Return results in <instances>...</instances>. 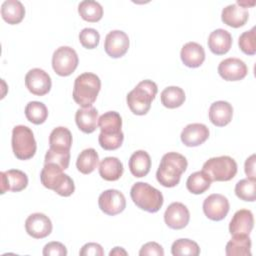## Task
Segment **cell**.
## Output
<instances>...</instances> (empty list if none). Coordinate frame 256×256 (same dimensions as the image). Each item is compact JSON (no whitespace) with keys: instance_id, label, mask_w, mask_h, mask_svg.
<instances>
[{"instance_id":"6da1fadb","label":"cell","mask_w":256,"mask_h":256,"mask_svg":"<svg viewBox=\"0 0 256 256\" xmlns=\"http://www.w3.org/2000/svg\"><path fill=\"white\" fill-rule=\"evenodd\" d=\"M188 166L187 159L177 152H168L161 158L156 171L157 181L164 187H175L180 182L181 175Z\"/></svg>"},{"instance_id":"7a4b0ae2","label":"cell","mask_w":256,"mask_h":256,"mask_svg":"<svg viewBox=\"0 0 256 256\" xmlns=\"http://www.w3.org/2000/svg\"><path fill=\"white\" fill-rule=\"evenodd\" d=\"M40 180L44 187L63 197H68L75 191L73 179L63 173V169L55 163H45L40 173Z\"/></svg>"},{"instance_id":"3957f363","label":"cell","mask_w":256,"mask_h":256,"mask_svg":"<svg viewBox=\"0 0 256 256\" xmlns=\"http://www.w3.org/2000/svg\"><path fill=\"white\" fill-rule=\"evenodd\" d=\"M101 89L100 78L91 72H85L76 77L73 87V99L82 108L90 107L96 101Z\"/></svg>"},{"instance_id":"277c9868","label":"cell","mask_w":256,"mask_h":256,"mask_svg":"<svg viewBox=\"0 0 256 256\" xmlns=\"http://www.w3.org/2000/svg\"><path fill=\"white\" fill-rule=\"evenodd\" d=\"M158 92V87L152 80H143L131 90L126 97L127 105L135 115H145L151 108V103Z\"/></svg>"},{"instance_id":"5b68a950","label":"cell","mask_w":256,"mask_h":256,"mask_svg":"<svg viewBox=\"0 0 256 256\" xmlns=\"http://www.w3.org/2000/svg\"><path fill=\"white\" fill-rule=\"evenodd\" d=\"M130 196L138 208L149 213L159 211L164 202L162 193L145 182H136L131 187Z\"/></svg>"},{"instance_id":"8992f818","label":"cell","mask_w":256,"mask_h":256,"mask_svg":"<svg viewBox=\"0 0 256 256\" xmlns=\"http://www.w3.org/2000/svg\"><path fill=\"white\" fill-rule=\"evenodd\" d=\"M12 150L19 160L32 158L37 150V144L32 130L25 125H17L12 130Z\"/></svg>"},{"instance_id":"52a82bcc","label":"cell","mask_w":256,"mask_h":256,"mask_svg":"<svg viewBox=\"0 0 256 256\" xmlns=\"http://www.w3.org/2000/svg\"><path fill=\"white\" fill-rule=\"evenodd\" d=\"M202 171L211 181H229L237 173V163L226 155L212 157L203 164Z\"/></svg>"},{"instance_id":"ba28073f","label":"cell","mask_w":256,"mask_h":256,"mask_svg":"<svg viewBox=\"0 0 256 256\" xmlns=\"http://www.w3.org/2000/svg\"><path fill=\"white\" fill-rule=\"evenodd\" d=\"M78 55L76 51L69 46L57 48L52 56V68L59 76L71 75L78 66Z\"/></svg>"},{"instance_id":"9c48e42d","label":"cell","mask_w":256,"mask_h":256,"mask_svg":"<svg viewBox=\"0 0 256 256\" xmlns=\"http://www.w3.org/2000/svg\"><path fill=\"white\" fill-rule=\"evenodd\" d=\"M98 205L103 213L109 216H114L124 211L126 207V199L123 193L119 190L108 189L99 195Z\"/></svg>"},{"instance_id":"30bf717a","label":"cell","mask_w":256,"mask_h":256,"mask_svg":"<svg viewBox=\"0 0 256 256\" xmlns=\"http://www.w3.org/2000/svg\"><path fill=\"white\" fill-rule=\"evenodd\" d=\"M25 86L30 93L36 96H44L51 89V77L43 69L33 68L25 76Z\"/></svg>"},{"instance_id":"8fae6325","label":"cell","mask_w":256,"mask_h":256,"mask_svg":"<svg viewBox=\"0 0 256 256\" xmlns=\"http://www.w3.org/2000/svg\"><path fill=\"white\" fill-rule=\"evenodd\" d=\"M230 209L228 199L218 193H214L205 198L203 202V212L205 216L213 221L223 220Z\"/></svg>"},{"instance_id":"7c38bea8","label":"cell","mask_w":256,"mask_h":256,"mask_svg":"<svg viewBox=\"0 0 256 256\" xmlns=\"http://www.w3.org/2000/svg\"><path fill=\"white\" fill-rule=\"evenodd\" d=\"M129 48V37L121 30H112L104 42V50L112 58H120L126 54Z\"/></svg>"},{"instance_id":"4fadbf2b","label":"cell","mask_w":256,"mask_h":256,"mask_svg":"<svg viewBox=\"0 0 256 256\" xmlns=\"http://www.w3.org/2000/svg\"><path fill=\"white\" fill-rule=\"evenodd\" d=\"M248 68L239 58H226L218 65L219 75L226 81H239L246 77Z\"/></svg>"},{"instance_id":"5bb4252c","label":"cell","mask_w":256,"mask_h":256,"mask_svg":"<svg viewBox=\"0 0 256 256\" xmlns=\"http://www.w3.org/2000/svg\"><path fill=\"white\" fill-rule=\"evenodd\" d=\"M25 229L28 235L35 239H42L52 232V222L43 213H33L25 221Z\"/></svg>"},{"instance_id":"9a60e30c","label":"cell","mask_w":256,"mask_h":256,"mask_svg":"<svg viewBox=\"0 0 256 256\" xmlns=\"http://www.w3.org/2000/svg\"><path fill=\"white\" fill-rule=\"evenodd\" d=\"M190 220L188 208L181 202L171 203L164 213V221L166 225L175 230L183 229L187 226Z\"/></svg>"},{"instance_id":"2e32d148","label":"cell","mask_w":256,"mask_h":256,"mask_svg":"<svg viewBox=\"0 0 256 256\" xmlns=\"http://www.w3.org/2000/svg\"><path fill=\"white\" fill-rule=\"evenodd\" d=\"M1 177V194L6 191L20 192L28 185L27 175L18 169H10L0 173Z\"/></svg>"},{"instance_id":"e0dca14e","label":"cell","mask_w":256,"mask_h":256,"mask_svg":"<svg viewBox=\"0 0 256 256\" xmlns=\"http://www.w3.org/2000/svg\"><path fill=\"white\" fill-rule=\"evenodd\" d=\"M209 137V129L202 123H191L183 128L180 138L184 145L196 147L203 144Z\"/></svg>"},{"instance_id":"ac0fdd59","label":"cell","mask_w":256,"mask_h":256,"mask_svg":"<svg viewBox=\"0 0 256 256\" xmlns=\"http://www.w3.org/2000/svg\"><path fill=\"white\" fill-rule=\"evenodd\" d=\"M253 227L252 212L248 209H240L235 212L229 223V232L231 235H249Z\"/></svg>"},{"instance_id":"d6986e66","label":"cell","mask_w":256,"mask_h":256,"mask_svg":"<svg viewBox=\"0 0 256 256\" xmlns=\"http://www.w3.org/2000/svg\"><path fill=\"white\" fill-rule=\"evenodd\" d=\"M233 117V107L227 101H216L209 108V120L217 127H224L229 124Z\"/></svg>"},{"instance_id":"ffe728a7","label":"cell","mask_w":256,"mask_h":256,"mask_svg":"<svg viewBox=\"0 0 256 256\" xmlns=\"http://www.w3.org/2000/svg\"><path fill=\"white\" fill-rule=\"evenodd\" d=\"M180 57L183 64L189 68L201 66L205 60L204 48L196 42H188L183 45Z\"/></svg>"},{"instance_id":"44dd1931","label":"cell","mask_w":256,"mask_h":256,"mask_svg":"<svg viewBox=\"0 0 256 256\" xmlns=\"http://www.w3.org/2000/svg\"><path fill=\"white\" fill-rule=\"evenodd\" d=\"M207 43L213 54L224 55L232 46V36L227 30L219 28L210 33Z\"/></svg>"},{"instance_id":"7402d4cb","label":"cell","mask_w":256,"mask_h":256,"mask_svg":"<svg viewBox=\"0 0 256 256\" xmlns=\"http://www.w3.org/2000/svg\"><path fill=\"white\" fill-rule=\"evenodd\" d=\"M248 10L237 5L236 3L224 7L221 13V19L223 23L233 28L244 26L248 21Z\"/></svg>"},{"instance_id":"603a6c76","label":"cell","mask_w":256,"mask_h":256,"mask_svg":"<svg viewBox=\"0 0 256 256\" xmlns=\"http://www.w3.org/2000/svg\"><path fill=\"white\" fill-rule=\"evenodd\" d=\"M98 119V111L92 106L79 108L75 114V122L78 128L86 134L93 133L96 130Z\"/></svg>"},{"instance_id":"cb8c5ba5","label":"cell","mask_w":256,"mask_h":256,"mask_svg":"<svg viewBox=\"0 0 256 256\" xmlns=\"http://www.w3.org/2000/svg\"><path fill=\"white\" fill-rule=\"evenodd\" d=\"M131 174L137 178L146 176L151 168L150 155L144 150L135 151L128 162Z\"/></svg>"},{"instance_id":"d4e9b609","label":"cell","mask_w":256,"mask_h":256,"mask_svg":"<svg viewBox=\"0 0 256 256\" xmlns=\"http://www.w3.org/2000/svg\"><path fill=\"white\" fill-rule=\"evenodd\" d=\"M72 145V134L66 127L59 126L52 130L49 136L50 149L55 151H70Z\"/></svg>"},{"instance_id":"484cf974","label":"cell","mask_w":256,"mask_h":256,"mask_svg":"<svg viewBox=\"0 0 256 256\" xmlns=\"http://www.w3.org/2000/svg\"><path fill=\"white\" fill-rule=\"evenodd\" d=\"M1 16L11 25L20 23L25 16V8L18 0H6L1 5Z\"/></svg>"},{"instance_id":"4316f807","label":"cell","mask_w":256,"mask_h":256,"mask_svg":"<svg viewBox=\"0 0 256 256\" xmlns=\"http://www.w3.org/2000/svg\"><path fill=\"white\" fill-rule=\"evenodd\" d=\"M123 171V164L117 157H106L99 164V175L106 181L118 180Z\"/></svg>"},{"instance_id":"83f0119b","label":"cell","mask_w":256,"mask_h":256,"mask_svg":"<svg viewBox=\"0 0 256 256\" xmlns=\"http://www.w3.org/2000/svg\"><path fill=\"white\" fill-rule=\"evenodd\" d=\"M227 256H250L251 239L249 235H232L225 247Z\"/></svg>"},{"instance_id":"f1b7e54d","label":"cell","mask_w":256,"mask_h":256,"mask_svg":"<svg viewBox=\"0 0 256 256\" xmlns=\"http://www.w3.org/2000/svg\"><path fill=\"white\" fill-rule=\"evenodd\" d=\"M98 126L102 134H117L122 132V118L118 112L108 111L99 117Z\"/></svg>"},{"instance_id":"f546056e","label":"cell","mask_w":256,"mask_h":256,"mask_svg":"<svg viewBox=\"0 0 256 256\" xmlns=\"http://www.w3.org/2000/svg\"><path fill=\"white\" fill-rule=\"evenodd\" d=\"M99 164V155L94 148L84 149L77 157L76 167L82 174L92 173Z\"/></svg>"},{"instance_id":"4dcf8cb0","label":"cell","mask_w":256,"mask_h":256,"mask_svg":"<svg viewBox=\"0 0 256 256\" xmlns=\"http://www.w3.org/2000/svg\"><path fill=\"white\" fill-rule=\"evenodd\" d=\"M185 92L182 88L178 86L166 87L160 95L161 103L163 106L169 109H174L180 107L185 101Z\"/></svg>"},{"instance_id":"1f68e13d","label":"cell","mask_w":256,"mask_h":256,"mask_svg":"<svg viewBox=\"0 0 256 256\" xmlns=\"http://www.w3.org/2000/svg\"><path fill=\"white\" fill-rule=\"evenodd\" d=\"M78 13L87 22H97L103 16V7L97 1L84 0L78 5Z\"/></svg>"},{"instance_id":"d6a6232c","label":"cell","mask_w":256,"mask_h":256,"mask_svg":"<svg viewBox=\"0 0 256 256\" xmlns=\"http://www.w3.org/2000/svg\"><path fill=\"white\" fill-rule=\"evenodd\" d=\"M211 180L203 171H197L189 175L186 181V187L192 194H202L210 188Z\"/></svg>"},{"instance_id":"836d02e7","label":"cell","mask_w":256,"mask_h":256,"mask_svg":"<svg viewBox=\"0 0 256 256\" xmlns=\"http://www.w3.org/2000/svg\"><path fill=\"white\" fill-rule=\"evenodd\" d=\"M25 116L28 121L35 125L42 124L48 117V110L44 103L31 101L25 107Z\"/></svg>"},{"instance_id":"e575fe53","label":"cell","mask_w":256,"mask_h":256,"mask_svg":"<svg viewBox=\"0 0 256 256\" xmlns=\"http://www.w3.org/2000/svg\"><path fill=\"white\" fill-rule=\"evenodd\" d=\"M171 253L173 256H197L200 254V248L195 241L181 238L173 242Z\"/></svg>"},{"instance_id":"d590c367","label":"cell","mask_w":256,"mask_h":256,"mask_svg":"<svg viewBox=\"0 0 256 256\" xmlns=\"http://www.w3.org/2000/svg\"><path fill=\"white\" fill-rule=\"evenodd\" d=\"M236 196L243 200L254 202L256 199V180L255 179H241L235 185Z\"/></svg>"},{"instance_id":"8d00e7d4","label":"cell","mask_w":256,"mask_h":256,"mask_svg":"<svg viewBox=\"0 0 256 256\" xmlns=\"http://www.w3.org/2000/svg\"><path fill=\"white\" fill-rule=\"evenodd\" d=\"M240 50L246 55H254L256 53V40H255V27L243 32L239 36L238 41Z\"/></svg>"},{"instance_id":"74e56055","label":"cell","mask_w":256,"mask_h":256,"mask_svg":"<svg viewBox=\"0 0 256 256\" xmlns=\"http://www.w3.org/2000/svg\"><path fill=\"white\" fill-rule=\"evenodd\" d=\"M79 41L86 49H94L100 41V34L94 28H84L79 33Z\"/></svg>"},{"instance_id":"f35d334b","label":"cell","mask_w":256,"mask_h":256,"mask_svg":"<svg viewBox=\"0 0 256 256\" xmlns=\"http://www.w3.org/2000/svg\"><path fill=\"white\" fill-rule=\"evenodd\" d=\"M123 140H124L123 132L113 134V135H106V134L100 133L98 136V141L100 146L104 150H108V151L118 149L122 145Z\"/></svg>"},{"instance_id":"ab89813d","label":"cell","mask_w":256,"mask_h":256,"mask_svg":"<svg viewBox=\"0 0 256 256\" xmlns=\"http://www.w3.org/2000/svg\"><path fill=\"white\" fill-rule=\"evenodd\" d=\"M70 162V151H55L49 148L45 154V163H55L63 170L67 169Z\"/></svg>"},{"instance_id":"60d3db41","label":"cell","mask_w":256,"mask_h":256,"mask_svg":"<svg viewBox=\"0 0 256 256\" xmlns=\"http://www.w3.org/2000/svg\"><path fill=\"white\" fill-rule=\"evenodd\" d=\"M42 253L44 256H66L67 249L61 242L52 241L44 246Z\"/></svg>"},{"instance_id":"b9f144b4","label":"cell","mask_w":256,"mask_h":256,"mask_svg":"<svg viewBox=\"0 0 256 256\" xmlns=\"http://www.w3.org/2000/svg\"><path fill=\"white\" fill-rule=\"evenodd\" d=\"M140 256H163L164 255V250L160 244L157 242H148L144 244L140 251H139Z\"/></svg>"},{"instance_id":"7bdbcfd3","label":"cell","mask_w":256,"mask_h":256,"mask_svg":"<svg viewBox=\"0 0 256 256\" xmlns=\"http://www.w3.org/2000/svg\"><path fill=\"white\" fill-rule=\"evenodd\" d=\"M79 254L81 256H103L104 250L100 244L90 242L82 246Z\"/></svg>"},{"instance_id":"ee69618b","label":"cell","mask_w":256,"mask_h":256,"mask_svg":"<svg viewBox=\"0 0 256 256\" xmlns=\"http://www.w3.org/2000/svg\"><path fill=\"white\" fill-rule=\"evenodd\" d=\"M244 170H245V174L247 175V178L256 180V176H255V154H252L250 157H248L246 159L245 165H244Z\"/></svg>"},{"instance_id":"f6af8a7d","label":"cell","mask_w":256,"mask_h":256,"mask_svg":"<svg viewBox=\"0 0 256 256\" xmlns=\"http://www.w3.org/2000/svg\"><path fill=\"white\" fill-rule=\"evenodd\" d=\"M127 254H128V253H127L122 247H114V249L109 252V255H110V256H112V255H117V256H119V255H127Z\"/></svg>"}]
</instances>
